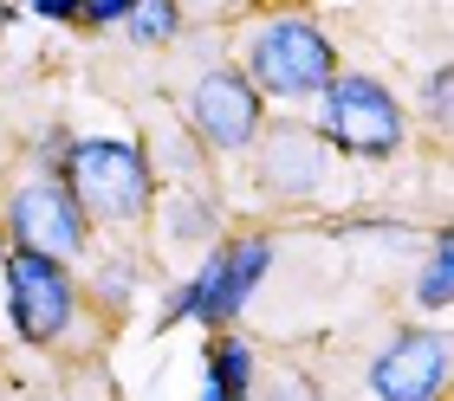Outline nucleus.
<instances>
[{"instance_id":"obj_1","label":"nucleus","mask_w":454,"mask_h":401,"mask_svg":"<svg viewBox=\"0 0 454 401\" xmlns=\"http://www.w3.org/2000/svg\"><path fill=\"white\" fill-rule=\"evenodd\" d=\"M59 181L72 188V201L85 207V220H143L150 214V195H156V168L150 156L137 150V143L123 136H78L66 143V168H59Z\"/></svg>"},{"instance_id":"obj_2","label":"nucleus","mask_w":454,"mask_h":401,"mask_svg":"<svg viewBox=\"0 0 454 401\" xmlns=\"http://www.w3.org/2000/svg\"><path fill=\"white\" fill-rule=\"evenodd\" d=\"M240 58H247V84H254V91L293 97V104L318 97L325 84L338 78L332 39H325L305 13H279V19H266V27H254L247 46H240Z\"/></svg>"},{"instance_id":"obj_3","label":"nucleus","mask_w":454,"mask_h":401,"mask_svg":"<svg viewBox=\"0 0 454 401\" xmlns=\"http://www.w3.org/2000/svg\"><path fill=\"white\" fill-rule=\"evenodd\" d=\"M266 272H273V240H266V234L221 240L208 259H201L195 279L169 298V318H162V324H227L260 291Z\"/></svg>"},{"instance_id":"obj_4","label":"nucleus","mask_w":454,"mask_h":401,"mask_svg":"<svg viewBox=\"0 0 454 401\" xmlns=\"http://www.w3.org/2000/svg\"><path fill=\"white\" fill-rule=\"evenodd\" d=\"M318 97H325V136H332L344 156L383 162V156L403 150V104L370 72H338Z\"/></svg>"},{"instance_id":"obj_5","label":"nucleus","mask_w":454,"mask_h":401,"mask_svg":"<svg viewBox=\"0 0 454 401\" xmlns=\"http://www.w3.org/2000/svg\"><path fill=\"white\" fill-rule=\"evenodd\" d=\"M0 279H7V318L13 330L27 336V343H59V336L72 330L78 318V285H72V272L66 259H46V252H7L0 259Z\"/></svg>"},{"instance_id":"obj_6","label":"nucleus","mask_w":454,"mask_h":401,"mask_svg":"<svg viewBox=\"0 0 454 401\" xmlns=\"http://www.w3.org/2000/svg\"><path fill=\"white\" fill-rule=\"evenodd\" d=\"M0 227H7L27 252H46V259H72V252H85V234H91L85 207L72 201V188L59 175H39L27 188H13Z\"/></svg>"},{"instance_id":"obj_7","label":"nucleus","mask_w":454,"mask_h":401,"mask_svg":"<svg viewBox=\"0 0 454 401\" xmlns=\"http://www.w3.org/2000/svg\"><path fill=\"white\" fill-rule=\"evenodd\" d=\"M260 91L247 84V72L234 66H215V72H201L195 78V91H189V130L201 143H215V150H254V136H260Z\"/></svg>"},{"instance_id":"obj_8","label":"nucleus","mask_w":454,"mask_h":401,"mask_svg":"<svg viewBox=\"0 0 454 401\" xmlns=\"http://www.w3.org/2000/svg\"><path fill=\"white\" fill-rule=\"evenodd\" d=\"M448 375V336L442 330H396L383 356L370 363V395L377 401H435Z\"/></svg>"},{"instance_id":"obj_9","label":"nucleus","mask_w":454,"mask_h":401,"mask_svg":"<svg viewBox=\"0 0 454 401\" xmlns=\"http://www.w3.org/2000/svg\"><path fill=\"white\" fill-rule=\"evenodd\" d=\"M318 175H325V150H318V136H305V130H279L260 150V181L286 201H299L305 188H318Z\"/></svg>"},{"instance_id":"obj_10","label":"nucleus","mask_w":454,"mask_h":401,"mask_svg":"<svg viewBox=\"0 0 454 401\" xmlns=\"http://www.w3.org/2000/svg\"><path fill=\"white\" fill-rule=\"evenodd\" d=\"M201 401H254V350L240 336H215L201 363Z\"/></svg>"},{"instance_id":"obj_11","label":"nucleus","mask_w":454,"mask_h":401,"mask_svg":"<svg viewBox=\"0 0 454 401\" xmlns=\"http://www.w3.org/2000/svg\"><path fill=\"white\" fill-rule=\"evenodd\" d=\"M123 27H130L137 46H169L176 27H182V7H176V0H130Z\"/></svg>"},{"instance_id":"obj_12","label":"nucleus","mask_w":454,"mask_h":401,"mask_svg":"<svg viewBox=\"0 0 454 401\" xmlns=\"http://www.w3.org/2000/svg\"><path fill=\"white\" fill-rule=\"evenodd\" d=\"M448 266H454V246L435 240V252H428V266H422V285H416V298L428 311H448Z\"/></svg>"},{"instance_id":"obj_13","label":"nucleus","mask_w":454,"mask_h":401,"mask_svg":"<svg viewBox=\"0 0 454 401\" xmlns=\"http://www.w3.org/2000/svg\"><path fill=\"white\" fill-rule=\"evenodd\" d=\"M169 227H176V240H189V234H215V214L201 201L182 195V207H169Z\"/></svg>"},{"instance_id":"obj_14","label":"nucleus","mask_w":454,"mask_h":401,"mask_svg":"<svg viewBox=\"0 0 454 401\" xmlns=\"http://www.w3.org/2000/svg\"><path fill=\"white\" fill-rule=\"evenodd\" d=\"M123 13H130V0H78V19H91V27H123Z\"/></svg>"},{"instance_id":"obj_15","label":"nucleus","mask_w":454,"mask_h":401,"mask_svg":"<svg viewBox=\"0 0 454 401\" xmlns=\"http://www.w3.org/2000/svg\"><path fill=\"white\" fill-rule=\"evenodd\" d=\"M266 401H318V389H312V382H299V375H279V382L266 389Z\"/></svg>"},{"instance_id":"obj_16","label":"nucleus","mask_w":454,"mask_h":401,"mask_svg":"<svg viewBox=\"0 0 454 401\" xmlns=\"http://www.w3.org/2000/svg\"><path fill=\"white\" fill-rule=\"evenodd\" d=\"M422 111L435 117V123H448V72H435V78H428V97H422Z\"/></svg>"},{"instance_id":"obj_17","label":"nucleus","mask_w":454,"mask_h":401,"mask_svg":"<svg viewBox=\"0 0 454 401\" xmlns=\"http://www.w3.org/2000/svg\"><path fill=\"white\" fill-rule=\"evenodd\" d=\"M39 19H78V0H27Z\"/></svg>"},{"instance_id":"obj_18","label":"nucleus","mask_w":454,"mask_h":401,"mask_svg":"<svg viewBox=\"0 0 454 401\" xmlns=\"http://www.w3.org/2000/svg\"><path fill=\"white\" fill-rule=\"evenodd\" d=\"M0 259H7V227H0Z\"/></svg>"}]
</instances>
